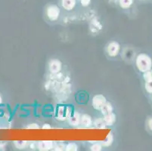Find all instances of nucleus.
<instances>
[{
    "label": "nucleus",
    "instance_id": "nucleus-23",
    "mask_svg": "<svg viewBox=\"0 0 152 151\" xmlns=\"http://www.w3.org/2000/svg\"><path fill=\"white\" fill-rule=\"evenodd\" d=\"M92 0H80V4L82 6L87 7L91 4Z\"/></svg>",
    "mask_w": 152,
    "mask_h": 151
},
{
    "label": "nucleus",
    "instance_id": "nucleus-6",
    "mask_svg": "<svg viewBox=\"0 0 152 151\" xmlns=\"http://www.w3.org/2000/svg\"><path fill=\"white\" fill-rule=\"evenodd\" d=\"M62 68V63L58 59H52L49 63V70L52 73L56 74L59 73Z\"/></svg>",
    "mask_w": 152,
    "mask_h": 151
},
{
    "label": "nucleus",
    "instance_id": "nucleus-9",
    "mask_svg": "<svg viewBox=\"0 0 152 151\" xmlns=\"http://www.w3.org/2000/svg\"><path fill=\"white\" fill-rule=\"evenodd\" d=\"M103 120L107 126H112L115 124L116 121H117V116H116L115 113L112 112L109 114L104 115Z\"/></svg>",
    "mask_w": 152,
    "mask_h": 151
},
{
    "label": "nucleus",
    "instance_id": "nucleus-5",
    "mask_svg": "<svg viewBox=\"0 0 152 151\" xmlns=\"http://www.w3.org/2000/svg\"><path fill=\"white\" fill-rule=\"evenodd\" d=\"M120 51H121V45L117 42L112 41L107 45V52L110 57L117 56L120 53Z\"/></svg>",
    "mask_w": 152,
    "mask_h": 151
},
{
    "label": "nucleus",
    "instance_id": "nucleus-27",
    "mask_svg": "<svg viewBox=\"0 0 152 151\" xmlns=\"http://www.w3.org/2000/svg\"><path fill=\"white\" fill-rule=\"evenodd\" d=\"M151 102H152V97H151Z\"/></svg>",
    "mask_w": 152,
    "mask_h": 151
},
{
    "label": "nucleus",
    "instance_id": "nucleus-8",
    "mask_svg": "<svg viewBox=\"0 0 152 151\" xmlns=\"http://www.w3.org/2000/svg\"><path fill=\"white\" fill-rule=\"evenodd\" d=\"M61 4L64 10L70 12L76 7L77 0H61Z\"/></svg>",
    "mask_w": 152,
    "mask_h": 151
},
{
    "label": "nucleus",
    "instance_id": "nucleus-21",
    "mask_svg": "<svg viewBox=\"0 0 152 151\" xmlns=\"http://www.w3.org/2000/svg\"><path fill=\"white\" fill-rule=\"evenodd\" d=\"M26 128H27V129H31V130L39 129L40 127H39V125L37 123H31V124L28 125L26 127Z\"/></svg>",
    "mask_w": 152,
    "mask_h": 151
},
{
    "label": "nucleus",
    "instance_id": "nucleus-13",
    "mask_svg": "<svg viewBox=\"0 0 152 151\" xmlns=\"http://www.w3.org/2000/svg\"><path fill=\"white\" fill-rule=\"evenodd\" d=\"M113 142H114V135L112 134V132H110L106 137L105 140L102 141V144L104 147H110Z\"/></svg>",
    "mask_w": 152,
    "mask_h": 151
},
{
    "label": "nucleus",
    "instance_id": "nucleus-24",
    "mask_svg": "<svg viewBox=\"0 0 152 151\" xmlns=\"http://www.w3.org/2000/svg\"><path fill=\"white\" fill-rule=\"evenodd\" d=\"M64 148H65V147L64 146V144H58L56 147H55V150H64Z\"/></svg>",
    "mask_w": 152,
    "mask_h": 151
},
{
    "label": "nucleus",
    "instance_id": "nucleus-12",
    "mask_svg": "<svg viewBox=\"0 0 152 151\" xmlns=\"http://www.w3.org/2000/svg\"><path fill=\"white\" fill-rule=\"evenodd\" d=\"M134 0H119V5L123 9H128L132 5Z\"/></svg>",
    "mask_w": 152,
    "mask_h": 151
},
{
    "label": "nucleus",
    "instance_id": "nucleus-3",
    "mask_svg": "<svg viewBox=\"0 0 152 151\" xmlns=\"http://www.w3.org/2000/svg\"><path fill=\"white\" fill-rule=\"evenodd\" d=\"M72 115L71 107L68 106H60L58 107L57 110L56 118L60 121H64L68 120L69 117Z\"/></svg>",
    "mask_w": 152,
    "mask_h": 151
},
{
    "label": "nucleus",
    "instance_id": "nucleus-4",
    "mask_svg": "<svg viewBox=\"0 0 152 151\" xmlns=\"http://www.w3.org/2000/svg\"><path fill=\"white\" fill-rule=\"evenodd\" d=\"M107 103V99L103 95L99 94V95H96L92 98V107L95 110H101L102 109L104 104Z\"/></svg>",
    "mask_w": 152,
    "mask_h": 151
},
{
    "label": "nucleus",
    "instance_id": "nucleus-26",
    "mask_svg": "<svg viewBox=\"0 0 152 151\" xmlns=\"http://www.w3.org/2000/svg\"><path fill=\"white\" fill-rule=\"evenodd\" d=\"M2 103V96H1V95H0V104Z\"/></svg>",
    "mask_w": 152,
    "mask_h": 151
},
{
    "label": "nucleus",
    "instance_id": "nucleus-10",
    "mask_svg": "<svg viewBox=\"0 0 152 151\" xmlns=\"http://www.w3.org/2000/svg\"><path fill=\"white\" fill-rule=\"evenodd\" d=\"M80 118L81 116L78 112H74V114H72L71 116L69 117L68 123L71 126H77L78 125L80 124Z\"/></svg>",
    "mask_w": 152,
    "mask_h": 151
},
{
    "label": "nucleus",
    "instance_id": "nucleus-20",
    "mask_svg": "<svg viewBox=\"0 0 152 151\" xmlns=\"http://www.w3.org/2000/svg\"><path fill=\"white\" fill-rule=\"evenodd\" d=\"M90 150L92 151H101L102 150V144L101 143H95L92 145Z\"/></svg>",
    "mask_w": 152,
    "mask_h": 151
},
{
    "label": "nucleus",
    "instance_id": "nucleus-1",
    "mask_svg": "<svg viewBox=\"0 0 152 151\" xmlns=\"http://www.w3.org/2000/svg\"><path fill=\"white\" fill-rule=\"evenodd\" d=\"M135 65L141 73L150 70L152 69V58L146 53H140L135 59Z\"/></svg>",
    "mask_w": 152,
    "mask_h": 151
},
{
    "label": "nucleus",
    "instance_id": "nucleus-2",
    "mask_svg": "<svg viewBox=\"0 0 152 151\" xmlns=\"http://www.w3.org/2000/svg\"><path fill=\"white\" fill-rule=\"evenodd\" d=\"M45 13H46V16L49 20H50L51 21H55L60 17L61 9L57 5L51 4L47 6Z\"/></svg>",
    "mask_w": 152,
    "mask_h": 151
},
{
    "label": "nucleus",
    "instance_id": "nucleus-7",
    "mask_svg": "<svg viewBox=\"0 0 152 151\" xmlns=\"http://www.w3.org/2000/svg\"><path fill=\"white\" fill-rule=\"evenodd\" d=\"M54 142L52 141H40L37 143V149L40 151H48L53 148Z\"/></svg>",
    "mask_w": 152,
    "mask_h": 151
},
{
    "label": "nucleus",
    "instance_id": "nucleus-17",
    "mask_svg": "<svg viewBox=\"0 0 152 151\" xmlns=\"http://www.w3.org/2000/svg\"><path fill=\"white\" fill-rule=\"evenodd\" d=\"M78 145L74 142H70L67 144V146L65 147V150L67 151H77L78 150Z\"/></svg>",
    "mask_w": 152,
    "mask_h": 151
},
{
    "label": "nucleus",
    "instance_id": "nucleus-22",
    "mask_svg": "<svg viewBox=\"0 0 152 151\" xmlns=\"http://www.w3.org/2000/svg\"><path fill=\"white\" fill-rule=\"evenodd\" d=\"M146 123H147L148 128L151 131H152V116H151V117L148 118Z\"/></svg>",
    "mask_w": 152,
    "mask_h": 151
},
{
    "label": "nucleus",
    "instance_id": "nucleus-16",
    "mask_svg": "<svg viewBox=\"0 0 152 151\" xmlns=\"http://www.w3.org/2000/svg\"><path fill=\"white\" fill-rule=\"evenodd\" d=\"M28 144L29 142L27 141H14V144L15 146L16 147V148L18 149H24L25 147H27L28 146Z\"/></svg>",
    "mask_w": 152,
    "mask_h": 151
},
{
    "label": "nucleus",
    "instance_id": "nucleus-19",
    "mask_svg": "<svg viewBox=\"0 0 152 151\" xmlns=\"http://www.w3.org/2000/svg\"><path fill=\"white\" fill-rule=\"evenodd\" d=\"M145 89L147 93L152 95V81L145 82Z\"/></svg>",
    "mask_w": 152,
    "mask_h": 151
},
{
    "label": "nucleus",
    "instance_id": "nucleus-28",
    "mask_svg": "<svg viewBox=\"0 0 152 151\" xmlns=\"http://www.w3.org/2000/svg\"><path fill=\"white\" fill-rule=\"evenodd\" d=\"M143 1H145V0H143Z\"/></svg>",
    "mask_w": 152,
    "mask_h": 151
},
{
    "label": "nucleus",
    "instance_id": "nucleus-18",
    "mask_svg": "<svg viewBox=\"0 0 152 151\" xmlns=\"http://www.w3.org/2000/svg\"><path fill=\"white\" fill-rule=\"evenodd\" d=\"M143 79L145 82L152 81V69L143 73Z\"/></svg>",
    "mask_w": 152,
    "mask_h": 151
},
{
    "label": "nucleus",
    "instance_id": "nucleus-11",
    "mask_svg": "<svg viewBox=\"0 0 152 151\" xmlns=\"http://www.w3.org/2000/svg\"><path fill=\"white\" fill-rule=\"evenodd\" d=\"M80 125L85 128H89L92 125V120L89 115L83 114L81 116L80 118Z\"/></svg>",
    "mask_w": 152,
    "mask_h": 151
},
{
    "label": "nucleus",
    "instance_id": "nucleus-25",
    "mask_svg": "<svg viewBox=\"0 0 152 151\" xmlns=\"http://www.w3.org/2000/svg\"><path fill=\"white\" fill-rule=\"evenodd\" d=\"M42 128L43 130H48V129H50V128H52V127H51V125L49 124H48V123H45V124H44L43 125H42Z\"/></svg>",
    "mask_w": 152,
    "mask_h": 151
},
{
    "label": "nucleus",
    "instance_id": "nucleus-15",
    "mask_svg": "<svg viewBox=\"0 0 152 151\" xmlns=\"http://www.w3.org/2000/svg\"><path fill=\"white\" fill-rule=\"evenodd\" d=\"M94 125H95V128H100V129H104V128H106V124L104 121L103 119L102 118H99V119H96L94 122Z\"/></svg>",
    "mask_w": 152,
    "mask_h": 151
},
{
    "label": "nucleus",
    "instance_id": "nucleus-14",
    "mask_svg": "<svg viewBox=\"0 0 152 151\" xmlns=\"http://www.w3.org/2000/svg\"><path fill=\"white\" fill-rule=\"evenodd\" d=\"M100 111L102 112V113L104 115V116L112 113V112H113V106H112L111 103L107 101V103L104 104V106L102 107V109L100 110Z\"/></svg>",
    "mask_w": 152,
    "mask_h": 151
}]
</instances>
